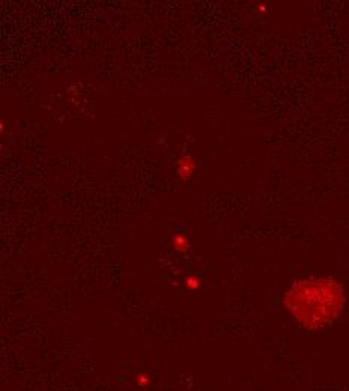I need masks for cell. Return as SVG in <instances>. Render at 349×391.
<instances>
[{"mask_svg":"<svg viewBox=\"0 0 349 391\" xmlns=\"http://www.w3.org/2000/svg\"><path fill=\"white\" fill-rule=\"evenodd\" d=\"M185 286H187L188 289H191V290L197 289V287L200 286V280H199V277H197V276H188V277L185 279Z\"/></svg>","mask_w":349,"mask_h":391,"instance_id":"5b68a950","label":"cell"},{"mask_svg":"<svg viewBox=\"0 0 349 391\" xmlns=\"http://www.w3.org/2000/svg\"><path fill=\"white\" fill-rule=\"evenodd\" d=\"M172 244L174 247V250H178V251H187L190 249V243H188V239L182 235H176V236H173L172 239Z\"/></svg>","mask_w":349,"mask_h":391,"instance_id":"3957f363","label":"cell"},{"mask_svg":"<svg viewBox=\"0 0 349 391\" xmlns=\"http://www.w3.org/2000/svg\"><path fill=\"white\" fill-rule=\"evenodd\" d=\"M281 304L303 329L319 333L340 319L348 298L340 280L331 276H310L290 283Z\"/></svg>","mask_w":349,"mask_h":391,"instance_id":"6da1fadb","label":"cell"},{"mask_svg":"<svg viewBox=\"0 0 349 391\" xmlns=\"http://www.w3.org/2000/svg\"><path fill=\"white\" fill-rule=\"evenodd\" d=\"M194 170H196V163H194L193 157L184 154V155L178 160V163H176V172H178V176H179L182 180H187V179H190V178L193 176Z\"/></svg>","mask_w":349,"mask_h":391,"instance_id":"7a4b0ae2","label":"cell"},{"mask_svg":"<svg viewBox=\"0 0 349 391\" xmlns=\"http://www.w3.org/2000/svg\"><path fill=\"white\" fill-rule=\"evenodd\" d=\"M134 381H136V384H137L139 387H143V388H144V387H148V385L151 384L152 378H151V375L146 373V372H139V373H136Z\"/></svg>","mask_w":349,"mask_h":391,"instance_id":"277c9868","label":"cell"}]
</instances>
